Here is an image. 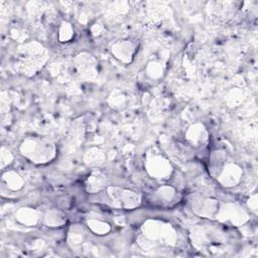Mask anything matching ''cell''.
<instances>
[{
  "instance_id": "obj_3",
  "label": "cell",
  "mask_w": 258,
  "mask_h": 258,
  "mask_svg": "<svg viewBox=\"0 0 258 258\" xmlns=\"http://www.w3.org/2000/svg\"><path fill=\"white\" fill-rule=\"evenodd\" d=\"M145 169L147 173L155 179H166L172 172V166L169 160L161 153L154 150L148 152L146 155Z\"/></svg>"
},
{
  "instance_id": "obj_4",
  "label": "cell",
  "mask_w": 258,
  "mask_h": 258,
  "mask_svg": "<svg viewBox=\"0 0 258 258\" xmlns=\"http://www.w3.org/2000/svg\"><path fill=\"white\" fill-rule=\"evenodd\" d=\"M43 51L42 46L36 42H30L25 45V48H23V58L20 63L22 72L28 75L34 74L40 67L41 58L44 56L42 54Z\"/></svg>"
},
{
  "instance_id": "obj_9",
  "label": "cell",
  "mask_w": 258,
  "mask_h": 258,
  "mask_svg": "<svg viewBox=\"0 0 258 258\" xmlns=\"http://www.w3.org/2000/svg\"><path fill=\"white\" fill-rule=\"evenodd\" d=\"M185 137L192 146H200L208 140V132L203 124L196 123L187 129Z\"/></svg>"
},
{
  "instance_id": "obj_12",
  "label": "cell",
  "mask_w": 258,
  "mask_h": 258,
  "mask_svg": "<svg viewBox=\"0 0 258 258\" xmlns=\"http://www.w3.org/2000/svg\"><path fill=\"white\" fill-rule=\"evenodd\" d=\"M2 182L10 190H18L24 185V180L22 176L14 170L5 171L2 175Z\"/></svg>"
},
{
  "instance_id": "obj_20",
  "label": "cell",
  "mask_w": 258,
  "mask_h": 258,
  "mask_svg": "<svg viewBox=\"0 0 258 258\" xmlns=\"http://www.w3.org/2000/svg\"><path fill=\"white\" fill-rule=\"evenodd\" d=\"M13 159L12 154L10 153V151L4 147H2L1 149V167L3 168L5 165L9 164Z\"/></svg>"
},
{
  "instance_id": "obj_2",
  "label": "cell",
  "mask_w": 258,
  "mask_h": 258,
  "mask_svg": "<svg viewBox=\"0 0 258 258\" xmlns=\"http://www.w3.org/2000/svg\"><path fill=\"white\" fill-rule=\"evenodd\" d=\"M106 192L111 205L116 208L130 210L137 208L141 204V196L131 189L118 186H107Z\"/></svg>"
},
{
  "instance_id": "obj_16",
  "label": "cell",
  "mask_w": 258,
  "mask_h": 258,
  "mask_svg": "<svg viewBox=\"0 0 258 258\" xmlns=\"http://www.w3.org/2000/svg\"><path fill=\"white\" fill-rule=\"evenodd\" d=\"M66 215L58 210H50L44 218V222L48 227L62 226L66 223Z\"/></svg>"
},
{
  "instance_id": "obj_10",
  "label": "cell",
  "mask_w": 258,
  "mask_h": 258,
  "mask_svg": "<svg viewBox=\"0 0 258 258\" xmlns=\"http://www.w3.org/2000/svg\"><path fill=\"white\" fill-rule=\"evenodd\" d=\"M106 183H107L106 175L100 170H94L88 176L85 183V187L88 192L96 194L104 189L106 187Z\"/></svg>"
},
{
  "instance_id": "obj_1",
  "label": "cell",
  "mask_w": 258,
  "mask_h": 258,
  "mask_svg": "<svg viewBox=\"0 0 258 258\" xmlns=\"http://www.w3.org/2000/svg\"><path fill=\"white\" fill-rule=\"evenodd\" d=\"M19 150L25 158L36 164L50 162L56 155L55 145L51 141L36 137L23 140Z\"/></svg>"
},
{
  "instance_id": "obj_5",
  "label": "cell",
  "mask_w": 258,
  "mask_h": 258,
  "mask_svg": "<svg viewBox=\"0 0 258 258\" xmlns=\"http://www.w3.org/2000/svg\"><path fill=\"white\" fill-rule=\"evenodd\" d=\"M149 201L153 206L168 208L178 203L179 194L172 186L162 185L151 194Z\"/></svg>"
},
{
  "instance_id": "obj_14",
  "label": "cell",
  "mask_w": 258,
  "mask_h": 258,
  "mask_svg": "<svg viewBox=\"0 0 258 258\" xmlns=\"http://www.w3.org/2000/svg\"><path fill=\"white\" fill-rule=\"evenodd\" d=\"M225 163H226V155L224 152H222L220 150H216V151L212 152V155L210 158L211 174L214 177H217Z\"/></svg>"
},
{
  "instance_id": "obj_15",
  "label": "cell",
  "mask_w": 258,
  "mask_h": 258,
  "mask_svg": "<svg viewBox=\"0 0 258 258\" xmlns=\"http://www.w3.org/2000/svg\"><path fill=\"white\" fill-rule=\"evenodd\" d=\"M84 160L85 163L89 166H98L104 162L105 155L100 149L91 148L86 152Z\"/></svg>"
},
{
  "instance_id": "obj_8",
  "label": "cell",
  "mask_w": 258,
  "mask_h": 258,
  "mask_svg": "<svg viewBox=\"0 0 258 258\" xmlns=\"http://www.w3.org/2000/svg\"><path fill=\"white\" fill-rule=\"evenodd\" d=\"M192 211L205 218H215L219 214V203L208 198H197L192 200Z\"/></svg>"
},
{
  "instance_id": "obj_19",
  "label": "cell",
  "mask_w": 258,
  "mask_h": 258,
  "mask_svg": "<svg viewBox=\"0 0 258 258\" xmlns=\"http://www.w3.org/2000/svg\"><path fill=\"white\" fill-rule=\"evenodd\" d=\"M162 66L159 62L151 61L147 66V74L152 78H159L162 74Z\"/></svg>"
},
{
  "instance_id": "obj_18",
  "label": "cell",
  "mask_w": 258,
  "mask_h": 258,
  "mask_svg": "<svg viewBox=\"0 0 258 258\" xmlns=\"http://www.w3.org/2000/svg\"><path fill=\"white\" fill-rule=\"evenodd\" d=\"M74 35L73 25L68 21H62L58 28V39L60 41H69Z\"/></svg>"
},
{
  "instance_id": "obj_11",
  "label": "cell",
  "mask_w": 258,
  "mask_h": 258,
  "mask_svg": "<svg viewBox=\"0 0 258 258\" xmlns=\"http://www.w3.org/2000/svg\"><path fill=\"white\" fill-rule=\"evenodd\" d=\"M75 60H76V67L79 73L83 77L89 78V77H92L94 73H96L97 62L93 56L87 53H82V54H79Z\"/></svg>"
},
{
  "instance_id": "obj_6",
  "label": "cell",
  "mask_w": 258,
  "mask_h": 258,
  "mask_svg": "<svg viewBox=\"0 0 258 258\" xmlns=\"http://www.w3.org/2000/svg\"><path fill=\"white\" fill-rule=\"evenodd\" d=\"M241 177H242L241 167L236 163L230 162V163L224 164L222 170L217 176V179L223 186L230 187L238 184L241 180Z\"/></svg>"
},
{
  "instance_id": "obj_17",
  "label": "cell",
  "mask_w": 258,
  "mask_h": 258,
  "mask_svg": "<svg viewBox=\"0 0 258 258\" xmlns=\"http://www.w3.org/2000/svg\"><path fill=\"white\" fill-rule=\"evenodd\" d=\"M87 225H88V228L96 235H106L111 230V227L109 224L102 222L100 220H92V219L88 220Z\"/></svg>"
},
{
  "instance_id": "obj_7",
  "label": "cell",
  "mask_w": 258,
  "mask_h": 258,
  "mask_svg": "<svg viewBox=\"0 0 258 258\" xmlns=\"http://www.w3.org/2000/svg\"><path fill=\"white\" fill-rule=\"evenodd\" d=\"M112 54L123 62H130L136 53L137 45L131 40H120L111 44Z\"/></svg>"
},
{
  "instance_id": "obj_13",
  "label": "cell",
  "mask_w": 258,
  "mask_h": 258,
  "mask_svg": "<svg viewBox=\"0 0 258 258\" xmlns=\"http://www.w3.org/2000/svg\"><path fill=\"white\" fill-rule=\"evenodd\" d=\"M39 214L31 208L19 209L16 213V220L25 226H33L38 222Z\"/></svg>"
}]
</instances>
